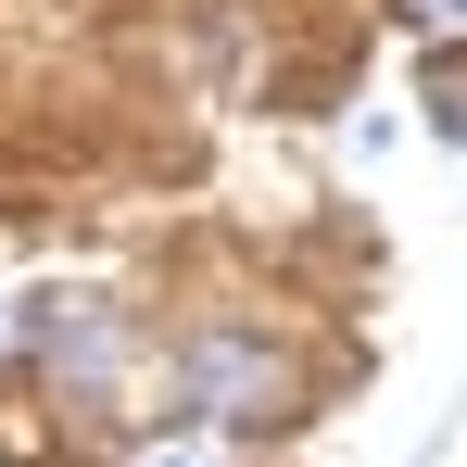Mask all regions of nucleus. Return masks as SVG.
I'll use <instances>...</instances> for the list:
<instances>
[{"label": "nucleus", "mask_w": 467, "mask_h": 467, "mask_svg": "<svg viewBox=\"0 0 467 467\" xmlns=\"http://www.w3.org/2000/svg\"><path fill=\"white\" fill-rule=\"evenodd\" d=\"M430 101H442V127L467 140V64H442V77H430Z\"/></svg>", "instance_id": "3"}, {"label": "nucleus", "mask_w": 467, "mask_h": 467, "mask_svg": "<svg viewBox=\"0 0 467 467\" xmlns=\"http://www.w3.org/2000/svg\"><path fill=\"white\" fill-rule=\"evenodd\" d=\"M404 13H417V26H467V0H404Z\"/></svg>", "instance_id": "4"}, {"label": "nucleus", "mask_w": 467, "mask_h": 467, "mask_svg": "<svg viewBox=\"0 0 467 467\" xmlns=\"http://www.w3.org/2000/svg\"><path fill=\"white\" fill-rule=\"evenodd\" d=\"M38 367L77 379V391H114L127 341H114V316H101V304H51V316H38Z\"/></svg>", "instance_id": "2"}, {"label": "nucleus", "mask_w": 467, "mask_h": 467, "mask_svg": "<svg viewBox=\"0 0 467 467\" xmlns=\"http://www.w3.org/2000/svg\"><path fill=\"white\" fill-rule=\"evenodd\" d=\"M177 391H190V417H202V430H265V417L291 404V367H278L253 328H190Z\"/></svg>", "instance_id": "1"}]
</instances>
